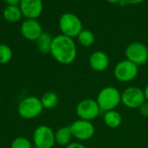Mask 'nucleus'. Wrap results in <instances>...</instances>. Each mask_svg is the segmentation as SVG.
Instances as JSON below:
<instances>
[{
	"instance_id": "obj_6",
	"label": "nucleus",
	"mask_w": 148,
	"mask_h": 148,
	"mask_svg": "<svg viewBox=\"0 0 148 148\" xmlns=\"http://www.w3.org/2000/svg\"><path fill=\"white\" fill-rule=\"evenodd\" d=\"M146 102L144 91L137 86H129L121 92V103L129 109H139Z\"/></svg>"
},
{
	"instance_id": "obj_5",
	"label": "nucleus",
	"mask_w": 148,
	"mask_h": 148,
	"mask_svg": "<svg viewBox=\"0 0 148 148\" xmlns=\"http://www.w3.org/2000/svg\"><path fill=\"white\" fill-rule=\"evenodd\" d=\"M138 74L139 66L127 59L118 62L114 70L115 79L121 83H128L134 80Z\"/></svg>"
},
{
	"instance_id": "obj_26",
	"label": "nucleus",
	"mask_w": 148,
	"mask_h": 148,
	"mask_svg": "<svg viewBox=\"0 0 148 148\" xmlns=\"http://www.w3.org/2000/svg\"><path fill=\"white\" fill-rule=\"evenodd\" d=\"M143 91H144V95H145L146 101H147L148 102V84L147 85V86L145 87V89H144Z\"/></svg>"
},
{
	"instance_id": "obj_22",
	"label": "nucleus",
	"mask_w": 148,
	"mask_h": 148,
	"mask_svg": "<svg viewBox=\"0 0 148 148\" xmlns=\"http://www.w3.org/2000/svg\"><path fill=\"white\" fill-rule=\"evenodd\" d=\"M139 110H140V114L142 115V116H144V117H148V102L147 101H146L140 108H139Z\"/></svg>"
},
{
	"instance_id": "obj_13",
	"label": "nucleus",
	"mask_w": 148,
	"mask_h": 148,
	"mask_svg": "<svg viewBox=\"0 0 148 148\" xmlns=\"http://www.w3.org/2000/svg\"><path fill=\"white\" fill-rule=\"evenodd\" d=\"M88 63L93 71L96 72H102L108 68L110 60L107 53L101 51H96L90 55Z\"/></svg>"
},
{
	"instance_id": "obj_28",
	"label": "nucleus",
	"mask_w": 148,
	"mask_h": 148,
	"mask_svg": "<svg viewBox=\"0 0 148 148\" xmlns=\"http://www.w3.org/2000/svg\"><path fill=\"white\" fill-rule=\"evenodd\" d=\"M147 63H148V60H147Z\"/></svg>"
},
{
	"instance_id": "obj_9",
	"label": "nucleus",
	"mask_w": 148,
	"mask_h": 148,
	"mask_svg": "<svg viewBox=\"0 0 148 148\" xmlns=\"http://www.w3.org/2000/svg\"><path fill=\"white\" fill-rule=\"evenodd\" d=\"M33 143L36 148H53L56 144L55 132L48 126H37L33 133Z\"/></svg>"
},
{
	"instance_id": "obj_25",
	"label": "nucleus",
	"mask_w": 148,
	"mask_h": 148,
	"mask_svg": "<svg viewBox=\"0 0 148 148\" xmlns=\"http://www.w3.org/2000/svg\"><path fill=\"white\" fill-rule=\"evenodd\" d=\"M21 0H4L7 6H19Z\"/></svg>"
},
{
	"instance_id": "obj_11",
	"label": "nucleus",
	"mask_w": 148,
	"mask_h": 148,
	"mask_svg": "<svg viewBox=\"0 0 148 148\" xmlns=\"http://www.w3.org/2000/svg\"><path fill=\"white\" fill-rule=\"evenodd\" d=\"M19 8L26 19H36L42 12V0H21Z\"/></svg>"
},
{
	"instance_id": "obj_3",
	"label": "nucleus",
	"mask_w": 148,
	"mask_h": 148,
	"mask_svg": "<svg viewBox=\"0 0 148 148\" xmlns=\"http://www.w3.org/2000/svg\"><path fill=\"white\" fill-rule=\"evenodd\" d=\"M43 109L41 99L36 96H29L23 99L17 106L18 114L25 120H32L38 117Z\"/></svg>"
},
{
	"instance_id": "obj_14",
	"label": "nucleus",
	"mask_w": 148,
	"mask_h": 148,
	"mask_svg": "<svg viewBox=\"0 0 148 148\" xmlns=\"http://www.w3.org/2000/svg\"><path fill=\"white\" fill-rule=\"evenodd\" d=\"M103 121L109 128H118L122 123V116L116 110H111L104 113Z\"/></svg>"
},
{
	"instance_id": "obj_20",
	"label": "nucleus",
	"mask_w": 148,
	"mask_h": 148,
	"mask_svg": "<svg viewBox=\"0 0 148 148\" xmlns=\"http://www.w3.org/2000/svg\"><path fill=\"white\" fill-rule=\"evenodd\" d=\"M12 56L11 48L5 44H0V65L8 64L11 60Z\"/></svg>"
},
{
	"instance_id": "obj_15",
	"label": "nucleus",
	"mask_w": 148,
	"mask_h": 148,
	"mask_svg": "<svg viewBox=\"0 0 148 148\" xmlns=\"http://www.w3.org/2000/svg\"><path fill=\"white\" fill-rule=\"evenodd\" d=\"M72 138L73 136L69 126H62L55 133L56 143L62 147H67L69 144H70Z\"/></svg>"
},
{
	"instance_id": "obj_8",
	"label": "nucleus",
	"mask_w": 148,
	"mask_h": 148,
	"mask_svg": "<svg viewBox=\"0 0 148 148\" xmlns=\"http://www.w3.org/2000/svg\"><path fill=\"white\" fill-rule=\"evenodd\" d=\"M125 55L127 60L136 65H143L147 63L148 48L141 42H133L127 46Z\"/></svg>"
},
{
	"instance_id": "obj_24",
	"label": "nucleus",
	"mask_w": 148,
	"mask_h": 148,
	"mask_svg": "<svg viewBox=\"0 0 148 148\" xmlns=\"http://www.w3.org/2000/svg\"><path fill=\"white\" fill-rule=\"evenodd\" d=\"M66 148H87L83 144L80 143V142H71L70 144H69Z\"/></svg>"
},
{
	"instance_id": "obj_21",
	"label": "nucleus",
	"mask_w": 148,
	"mask_h": 148,
	"mask_svg": "<svg viewBox=\"0 0 148 148\" xmlns=\"http://www.w3.org/2000/svg\"><path fill=\"white\" fill-rule=\"evenodd\" d=\"M10 148H33L31 142L25 137H17L11 142Z\"/></svg>"
},
{
	"instance_id": "obj_7",
	"label": "nucleus",
	"mask_w": 148,
	"mask_h": 148,
	"mask_svg": "<svg viewBox=\"0 0 148 148\" xmlns=\"http://www.w3.org/2000/svg\"><path fill=\"white\" fill-rule=\"evenodd\" d=\"M101 112L96 100L93 99H84L81 100L75 108V113L79 119L88 121L95 120L100 115Z\"/></svg>"
},
{
	"instance_id": "obj_10",
	"label": "nucleus",
	"mask_w": 148,
	"mask_h": 148,
	"mask_svg": "<svg viewBox=\"0 0 148 148\" xmlns=\"http://www.w3.org/2000/svg\"><path fill=\"white\" fill-rule=\"evenodd\" d=\"M69 127L73 138L82 141L88 140L93 138L95 132V126L92 122L83 120H77L74 121L69 126Z\"/></svg>"
},
{
	"instance_id": "obj_16",
	"label": "nucleus",
	"mask_w": 148,
	"mask_h": 148,
	"mask_svg": "<svg viewBox=\"0 0 148 148\" xmlns=\"http://www.w3.org/2000/svg\"><path fill=\"white\" fill-rule=\"evenodd\" d=\"M52 41H53V38L51 37L50 34H49L47 32H42L41 34V36L36 41L38 51L42 54L50 53Z\"/></svg>"
},
{
	"instance_id": "obj_12",
	"label": "nucleus",
	"mask_w": 148,
	"mask_h": 148,
	"mask_svg": "<svg viewBox=\"0 0 148 148\" xmlns=\"http://www.w3.org/2000/svg\"><path fill=\"white\" fill-rule=\"evenodd\" d=\"M20 31L23 37L29 41H36L42 33V26L36 19H25L21 24Z\"/></svg>"
},
{
	"instance_id": "obj_17",
	"label": "nucleus",
	"mask_w": 148,
	"mask_h": 148,
	"mask_svg": "<svg viewBox=\"0 0 148 148\" xmlns=\"http://www.w3.org/2000/svg\"><path fill=\"white\" fill-rule=\"evenodd\" d=\"M3 17L10 23H16L21 19L23 14L19 6H6L3 11Z\"/></svg>"
},
{
	"instance_id": "obj_19",
	"label": "nucleus",
	"mask_w": 148,
	"mask_h": 148,
	"mask_svg": "<svg viewBox=\"0 0 148 148\" xmlns=\"http://www.w3.org/2000/svg\"><path fill=\"white\" fill-rule=\"evenodd\" d=\"M76 38L78 39L79 44L84 47H90L91 45L94 44L95 40L94 33L89 30H84V29L79 33V35Z\"/></svg>"
},
{
	"instance_id": "obj_18",
	"label": "nucleus",
	"mask_w": 148,
	"mask_h": 148,
	"mask_svg": "<svg viewBox=\"0 0 148 148\" xmlns=\"http://www.w3.org/2000/svg\"><path fill=\"white\" fill-rule=\"evenodd\" d=\"M41 102L45 109H53L58 104V96L54 92H46L41 97Z\"/></svg>"
},
{
	"instance_id": "obj_1",
	"label": "nucleus",
	"mask_w": 148,
	"mask_h": 148,
	"mask_svg": "<svg viewBox=\"0 0 148 148\" xmlns=\"http://www.w3.org/2000/svg\"><path fill=\"white\" fill-rule=\"evenodd\" d=\"M50 54L62 65L72 64L77 56L76 44L73 38L65 35H58L53 38Z\"/></svg>"
},
{
	"instance_id": "obj_4",
	"label": "nucleus",
	"mask_w": 148,
	"mask_h": 148,
	"mask_svg": "<svg viewBox=\"0 0 148 148\" xmlns=\"http://www.w3.org/2000/svg\"><path fill=\"white\" fill-rule=\"evenodd\" d=\"M59 28L62 35L71 38L77 37L83 30L82 20L78 16L71 12H66L61 16L59 18Z\"/></svg>"
},
{
	"instance_id": "obj_2",
	"label": "nucleus",
	"mask_w": 148,
	"mask_h": 148,
	"mask_svg": "<svg viewBox=\"0 0 148 148\" xmlns=\"http://www.w3.org/2000/svg\"><path fill=\"white\" fill-rule=\"evenodd\" d=\"M95 100L101 112L115 110L121 103V93L114 86H106L99 92Z\"/></svg>"
},
{
	"instance_id": "obj_23",
	"label": "nucleus",
	"mask_w": 148,
	"mask_h": 148,
	"mask_svg": "<svg viewBox=\"0 0 148 148\" xmlns=\"http://www.w3.org/2000/svg\"><path fill=\"white\" fill-rule=\"evenodd\" d=\"M145 0H122L120 3H124V4H131V5H136L143 3Z\"/></svg>"
},
{
	"instance_id": "obj_27",
	"label": "nucleus",
	"mask_w": 148,
	"mask_h": 148,
	"mask_svg": "<svg viewBox=\"0 0 148 148\" xmlns=\"http://www.w3.org/2000/svg\"><path fill=\"white\" fill-rule=\"evenodd\" d=\"M106 1L110 3H120L122 0H106Z\"/></svg>"
}]
</instances>
